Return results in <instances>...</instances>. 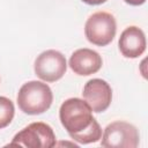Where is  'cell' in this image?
Here are the masks:
<instances>
[{"label":"cell","mask_w":148,"mask_h":148,"mask_svg":"<svg viewBox=\"0 0 148 148\" xmlns=\"http://www.w3.org/2000/svg\"><path fill=\"white\" fill-rule=\"evenodd\" d=\"M22 112L30 116L42 114L47 111L53 102L51 88L42 81H29L22 84L16 97Z\"/></svg>","instance_id":"cell-1"},{"label":"cell","mask_w":148,"mask_h":148,"mask_svg":"<svg viewBox=\"0 0 148 148\" xmlns=\"http://www.w3.org/2000/svg\"><path fill=\"white\" fill-rule=\"evenodd\" d=\"M59 119L68 134L79 133L95 120L92 111L84 99L72 97L66 99L59 109Z\"/></svg>","instance_id":"cell-2"},{"label":"cell","mask_w":148,"mask_h":148,"mask_svg":"<svg viewBox=\"0 0 148 148\" xmlns=\"http://www.w3.org/2000/svg\"><path fill=\"white\" fill-rule=\"evenodd\" d=\"M116 18L108 12H96L91 14L84 24L86 38L96 46H106L110 44L116 37Z\"/></svg>","instance_id":"cell-3"},{"label":"cell","mask_w":148,"mask_h":148,"mask_svg":"<svg viewBox=\"0 0 148 148\" xmlns=\"http://www.w3.org/2000/svg\"><path fill=\"white\" fill-rule=\"evenodd\" d=\"M57 145L52 127L42 121H35L16 133L8 146L28 148H51Z\"/></svg>","instance_id":"cell-4"},{"label":"cell","mask_w":148,"mask_h":148,"mask_svg":"<svg viewBox=\"0 0 148 148\" xmlns=\"http://www.w3.org/2000/svg\"><path fill=\"white\" fill-rule=\"evenodd\" d=\"M101 145L108 148H136L140 142L138 128L123 120L109 124L102 133Z\"/></svg>","instance_id":"cell-5"},{"label":"cell","mask_w":148,"mask_h":148,"mask_svg":"<svg viewBox=\"0 0 148 148\" xmlns=\"http://www.w3.org/2000/svg\"><path fill=\"white\" fill-rule=\"evenodd\" d=\"M35 74L44 82L60 80L67 69L65 56L57 50H46L37 56L34 64Z\"/></svg>","instance_id":"cell-6"},{"label":"cell","mask_w":148,"mask_h":148,"mask_svg":"<svg viewBox=\"0 0 148 148\" xmlns=\"http://www.w3.org/2000/svg\"><path fill=\"white\" fill-rule=\"evenodd\" d=\"M82 96L92 112L101 113L111 104L112 89L106 81L102 79H91L84 84Z\"/></svg>","instance_id":"cell-7"},{"label":"cell","mask_w":148,"mask_h":148,"mask_svg":"<svg viewBox=\"0 0 148 148\" xmlns=\"http://www.w3.org/2000/svg\"><path fill=\"white\" fill-rule=\"evenodd\" d=\"M68 65L75 74L81 76H88L97 73L101 69L103 60L98 52L91 49L83 47L72 53Z\"/></svg>","instance_id":"cell-8"},{"label":"cell","mask_w":148,"mask_h":148,"mask_svg":"<svg viewBox=\"0 0 148 148\" xmlns=\"http://www.w3.org/2000/svg\"><path fill=\"white\" fill-rule=\"evenodd\" d=\"M118 46L125 58H138L146 51V35L142 29L135 25L127 27L119 37Z\"/></svg>","instance_id":"cell-9"},{"label":"cell","mask_w":148,"mask_h":148,"mask_svg":"<svg viewBox=\"0 0 148 148\" xmlns=\"http://www.w3.org/2000/svg\"><path fill=\"white\" fill-rule=\"evenodd\" d=\"M69 136L72 140L76 141L80 145H88V143L99 141V139L102 138V128H101L98 121L95 119L90 124L89 127H87L86 130H83L79 133L69 134Z\"/></svg>","instance_id":"cell-10"},{"label":"cell","mask_w":148,"mask_h":148,"mask_svg":"<svg viewBox=\"0 0 148 148\" xmlns=\"http://www.w3.org/2000/svg\"><path fill=\"white\" fill-rule=\"evenodd\" d=\"M15 114V106L14 103L5 97V96H0V130L7 127Z\"/></svg>","instance_id":"cell-11"},{"label":"cell","mask_w":148,"mask_h":148,"mask_svg":"<svg viewBox=\"0 0 148 148\" xmlns=\"http://www.w3.org/2000/svg\"><path fill=\"white\" fill-rule=\"evenodd\" d=\"M81 1L87 3V5H90V6H97V5L104 3L106 0H81Z\"/></svg>","instance_id":"cell-12"},{"label":"cell","mask_w":148,"mask_h":148,"mask_svg":"<svg viewBox=\"0 0 148 148\" xmlns=\"http://www.w3.org/2000/svg\"><path fill=\"white\" fill-rule=\"evenodd\" d=\"M124 1L131 6H141L146 2V0H124Z\"/></svg>","instance_id":"cell-13"}]
</instances>
